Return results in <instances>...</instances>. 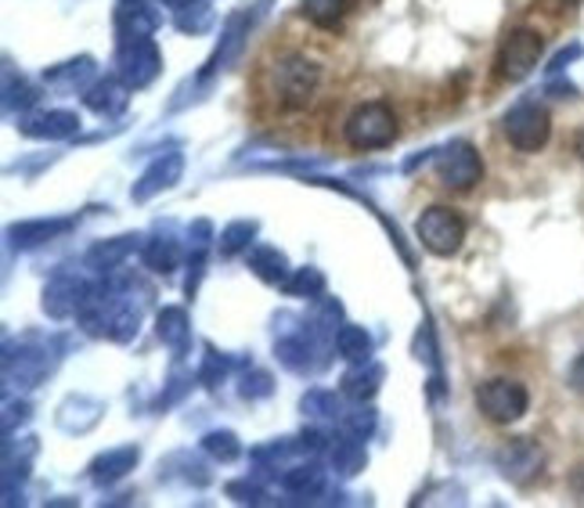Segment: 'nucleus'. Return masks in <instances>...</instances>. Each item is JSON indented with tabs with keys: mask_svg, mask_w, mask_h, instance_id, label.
Returning <instances> with one entry per match:
<instances>
[{
	"mask_svg": "<svg viewBox=\"0 0 584 508\" xmlns=\"http://www.w3.org/2000/svg\"><path fill=\"white\" fill-rule=\"evenodd\" d=\"M242 234H253V223H235V228L224 234V253H235L250 242V239H242Z\"/></svg>",
	"mask_w": 584,
	"mask_h": 508,
	"instance_id": "nucleus-21",
	"label": "nucleus"
},
{
	"mask_svg": "<svg viewBox=\"0 0 584 508\" xmlns=\"http://www.w3.org/2000/svg\"><path fill=\"white\" fill-rule=\"evenodd\" d=\"M498 469H501V476H506L509 483L527 487V483H534L537 476H542L545 451L537 447V440H531V436H520V440H509L498 451Z\"/></svg>",
	"mask_w": 584,
	"mask_h": 508,
	"instance_id": "nucleus-9",
	"label": "nucleus"
},
{
	"mask_svg": "<svg viewBox=\"0 0 584 508\" xmlns=\"http://www.w3.org/2000/svg\"><path fill=\"white\" fill-rule=\"evenodd\" d=\"M76 126H80V120L73 112H44V116H33V120L22 123V134L58 141V137H73Z\"/></svg>",
	"mask_w": 584,
	"mask_h": 508,
	"instance_id": "nucleus-12",
	"label": "nucleus"
},
{
	"mask_svg": "<svg viewBox=\"0 0 584 508\" xmlns=\"http://www.w3.org/2000/svg\"><path fill=\"white\" fill-rule=\"evenodd\" d=\"M570 491H574V498L584 505V462L574 472H570Z\"/></svg>",
	"mask_w": 584,
	"mask_h": 508,
	"instance_id": "nucleus-24",
	"label": "nucleus"
},
{
	"mask_svg": "<svg viewBox=\"0 0 584 508\" xmlns=\"http://www.w3.org/2000/svg\"><path fill=\"white\" fill-rule=\"evenodd\" d=\"M567 386L574 389V394L584 397V350L574 358V364H570V372H567Z\"/></svg>",
	"mask_w": 584,
	"mask_h": 508,
	"instance_id": "nucleus-22",
	"label": "nucleus"
},
{
	"mask_svg": "<svg viewBox=\"0 0 584 508\" xmlns=\"http://www.w3.org/2000/svg\"><path fill=\"white\" fill-rule=\"evenodd\" d=\"M434 170L451 192H470L484 181V159L470 141H451L448 148H440L434 156Z\"/></svg>",
	"mask_w": 584,
	"mask_h": 508,
	"instance_id": "nucleus-6",
	"label": "nucleus"
},
{
	"mask_svg": "<svg viewBox=\"0 0 584 508\" xmlns=\"http://www.w3.org/2000/svg\"><path fill=\"white\" fill-rule=\"evenodd\" d=\"M137 462V447H123V451H112V455H105L95 462V480L98 483H112V480H120L126 476V472L134 469Z\"/></svg>",
	"mask_w": 584,
	"mask_h": 508,
	"instance_id": "nucleus-16",
	"label": "nucleus"
},
{
	"mask_svg": "<svg viewBox=\"0 0 584 508\" xmlns=\"http://www.w3.org/2000/svg\"><path fill=\"white\" fill-rule=\"evenodd\" d=\"M115 26H120L123 37H148L159 26V15L145 4H123L120 15H115Z\"/></svg>",
	"mask_w": 584,
	"mask_h": 508,
	"instance_id": "nucleus-15",
	"label": "nucleus"
},
{
	"mask_svg": "<svg viewBox=\"0 0 584 508\" xmlns=\"http://www.w3.org/2000/svg\"><path fill=\"white\" fill-rule=\"evenodd\" d=\"M181 170H184V159L181 156H167V159H159L156 167H151L142 181L134 184V198L137 203H145V198H151L156 192H162V188H173L181 181Z\"/></svg>",
	"mask_w": 584,
	"mask_h": 508,
	"instance_id": "nucleus-11",
	"label": "nucleus"
},
{
	"mask_svg": "<svg viewBox=\"0 0 584 508\" xmlns=\"http://www.w3.org/2000/svg\"><path fill=\"white\" fill-rule=\"evenodd\" d=\"M162 65L159 47L148 37H123L120 55H115V69H120V80H126L131 87H148L156 80Z\"/></svg>",
	"mask_w": 584,
	"mask_h": 508,
	"instance_id": "nucleus-8",
	"label": "nucleus"
},
{
	"mask_svg": "<svg viewBox=\"0 0 584 508\" xmlns=\"http://www.w3.org/2000/svg\"><path fill=\"white\" fill-rule=\"evenodd\" d=\"M321 87V65L307 55H282L267 69V94L282 112H300Z\"/></svg>",
	"mask_w": 584,
	"mask_h": 508,
	"instance_id": "nucleus-1",
	"label": "nucleus"
},
{
	"mask_svg": "<svg viewBox=\"0 0 584 508\" xmlns=\"http://www.w3.org/2000/svg\"><path fill=\"white\" fill-rule=\"evenodd\" d=\"M209 8H206V0H181V8H178V29L184 33H203L209 26Z\"/></svg>",
	"mask_w": 584,
	"mask_h": 508,
	"instance_id": "nucleus-17",
	"label": "nucleus"
},
{
	"mask_svg": "<svg viewBox=\"0 0 584 508\" xmlns=\"http://www.w3.org/2000/svg\"><path fill=\"white\" fill-rule=\"evenodd\" d=\"M581 55V47L574 44V47H567V51H559L556 58H552V65H548V69H552V73H559V69H567V62H574V58Z\"/></svg>",
	"mask_w": 584,
	"mask_h": 508,
	"instance_id": "nucleus-23",
	"label": "nucleus"
},
{
	"mask_svg": "<svg viewBox=\"0 0 584 508\" xmlns=\"http://www.w3.org/2000/svg\"><path fill=\"white\" fill-rule=\"evenodd\" d=\"M245 37H250V15H235L224 26V37H220V44H217V55H214V62H209V73L235 65L242 47H245Z\"/></svg>",
	"mask_w": 584,
	"mask_h": 508,
	"instance_id": "nucleus-10",
	"label": "nucleus"
},
{
	"mask_svg": "<svg viewBox=\"0 0 584 508\" xmlns=\"http://www.w3.org/2000/svg\"><path fill=\"white\" fill-rule=\"evenodd\" d=\"M542 55H545V40H542V33L531 29V26H520V29H512L506 40H501L498 47V76L501 80H509V84H520V80H527L537 62H542Z\"/></svg>",
	"mask_w": 584,
	"mask_h": 508,
	"instance_id": "nucleus-5",
	"label": "nucleus"
},
{
	"mask_svg": "<svg viewBox=\"0 0 584 508\" xmlns=\"http://www.w3.org/2000/svg\"><path fill=\"white\" fill-rule=\"evenodd\" d=\"M415 234L434 256H454L465 245V220L448 206H429L418 217Z\"/></svg>",
	"mask_w": 584,
	"mask_h": 508,
	"instance_id": "nucleus-7",
	"label": "nucleus"
},
{
	"mask_svg": "<svg viewBox=\"0 0 584 508\" xmlns=\"http://www.w3.org/2000/svg\"><path fill=\"white\" fill-rule=\"evenodd\" d=\"M476 408H480V415L487 422L512 425L527 415L531 394H527V386L516 379H487L476 386Z\"/></svg>",
	"mask_w": 584,
	"mask_h": 508,
	"instance_id": "nucleus-3",
	"label": "nucleus"
},
{
	"mask_svg": "<svg viewBox=\"0 0 584 508\" xmlns=\"http://www.w3.org/2000/svg\"><path fill=\"white\" fill-rule=\"evenodd\" d=\"M203 444H206L209 455H214V458H224V462H231V458L239 455V444H235V436H231V433H209Z\"/></svg>",
	"mask_w": 584,
	"mask_h": 508,
	"instance_id": "nucleus-20",
	"label": "nucleus"
},
{
	"mask_svg": "<svg viewBox=\"0 0 584 508\" xmlns=\"http://www.w3.org/2000/svg\"><path fill=\"white\" fill-rule=\"evenodd\" d=\"M126 80H101V84H95L87 90V105L95 109L98 116H115L126 109Z\"/></svg>",
	"mask_w": 584,
	"mask_h": 508,
	"instance_id": "nucleus-13",
	"label": "nucleus"
},
{
	"mask_svg": "<svg viewBox=\"0 0 584 508\" xmlns=\"http://www.w3.org/2000/svg\"><path fill=\"white\" fill-rule=\"evenodd\" d=\"M350 8H354V0H300V15L318 29H336Z\"/></svg>",
	"mask_w": 584,
	"mask_h": 508,
	"instance_id": "nucleus-14",
	"label": "nucleus"
},
{
	"mask_svg": "<svg viewBox=\"0 0 584 508\" xmlns=\"http://www.w3.org/2000/svg\"><path fill=\"white\" fill-rule=\"evenodd\" d=\"M159 336L167 342H184L188 328H184V314L181 311H162L159 314Z\"/></svg>",
	"mask_w": 584,
	"mask_h": 508,
	"instance_id": "nucleus-19",
	"label": "nucleus"
},
{
	"mask_svg": "<svg viewBox=\"0 0 584 508\" xmlns=\"http://www.w3.org/2000/svg\"><path fill=\"white\" fill-rule=\"evenodd\" d=\"M506 137L509 145L523 152V156H534V152H542L548 145V137H552V116H548L545 105L537 101H520L512 105L506 112Z\"/></svg>",
	"mask_w": 584,
	"mask_h": 508,
	"instance_id": "nucleus-4",
	"label": "nucleus"
},
{
	"mask_svg": "<svg viewBox=\"0 0 584 508\" xmlns=\"http://www.w3.org/2000/svg\"><path fill=\"white\" fill-rule=\"evenodd\" d=\"M577 156L584 159V130H581V137H577Z\"/></svg>",
	"mask_w": 584,
	"mask_h": 508,
	"instance_id": "nucleus-25",
	"label": "nucleus"
},
{
	"mask_svg": "<svg viewBox=\"0 0 584 508\" xmlns=\"http://www.w3.org/2000/svg\"><path fill=\"white\" fill-rule=\"evenodd\" d=\"M340 350H343V358H350V361H368L372 342H368L365 332H361V328H343V332H340Z\"/></svg>",
	"mask_w": 584,
	"mask_h": 508,
	"instance_id": "nucleus-18",
	"label": "nucleus"
},
{
	"mask_svg": "<svg viewBox=\"0 0 584 508\" xmlns=\"http://www.w3.org/2000/svg\"><path fill=\"white\" fill-rule=\"evenodd\" d=\"M343 137H346V145L357 148V152L387 148L397 137V116L387 101H365L350 112V120L343 126Z\"/></svg>",
	"mask_w": 584,
	"mask_h": 508,
	"instance_id": "nucleus-2",
	"label": "nucleus"
}]
</instances>
